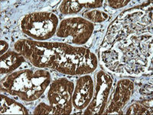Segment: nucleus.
Instances as JSON below:
<instances>
[{"instance_id":"obj_1","label":"nucleus","mask_w":153,"mask_h":115,"mask_svg":"<svg viewBox=\"0 0 153 115\" xmlns=\"http://www.w3.org/2000/svg\"><path fill=\"white\" fill-rule=\"evenodd\" d=\"M152 17L143 5L124 11L109 27L100 48L108 70L139 75L149 67L152 54Z\"/></svg>"},{"instance_id":"obj_2","label":"nucleus","mask_w":153,"mask_h":115,"mask_svg":"<svg viewBox=\"0 0 153 115\" xmlns=\"http://www.w3.org/2000/svg\"><path fill=\"white\" fill-rule=\"evenodd\" d=\"M15 49L37 68L52 69L65 75H87L97 67V58L90 50L66 43L23 39L15 44Z\"/></svg>"},{"instance_id":"obj_3","label":"nucleus","mask_w":153,"mask_h":115,"mask_svg":"<svg viewBox=\"0 0 153 115\" xmlns=\"http://www.w3.org/2000/svg\"><path fill=\"white\" fill-rule=\"evenodd\" d=\"M51 75L44 70H24L9 73L1 81V89L25 101L40 98L50 85Z\"/></svg>"},{"instance_id":"obj_4","label":"nucleus","mask_w":153,"mask_h":115,"mask_svg":"<svg viewBox=\"0 0 153 115\" xmlns=\"http://www.w3.org/2000/svg\"><path fill=\"white\" fill-rule=\"evenodd\" d=\"M58 18L51 12H34L26 15L20 22L24 34L37 41H43L52 37L57 32Z\"/></svg>"},{"instance_id":"obj_5","label":"nucleus","mask_w":153,"mask_h":115,"mask_svg":"<svg viewBox=\"0 0 153 115\" xmlns=\"http://www.w3.org/2000/svg\"><path fill=\"white\" fill-rule=\"evenodd\" d=\"M94 30V24L84 18L71 17L61 21L56 34L68 44L83 45L91 38Z\"/></svg>"},{"instance_id":"obj_6","label":"nucleus","mask_w":153,"mask_h":115,"mask_svg":"<svg viewBox=\"0 0 153 115\" xmlns=\"http://www.w3.org/2000/svg\"><path fill=\"white\" fill-rule=\"evenodd\" d=\"M74 89V85L68 78H58L51 83L48 98L54 114H70L71 113Z\"/></svg>"},{"instance_id":"obj_7","label":"nucleus","mask_w":153,"mask_h":115,"mask_svg":"<svg viewBox=\"0 0 153 115\" xmlns=\"http://www.w3.org/2000/svg\"><path fill=\"white\" fill-rule=\"evenodd\" d=\"M113 84V80L110 75L103 71L98 72L95 78L94 96L84 114H103Z\"/></svg>"},{"instance_id":"obj_8","label":"nucleus","mask_w":153,"mask_h":115,"mask_svg":"<svg viewBox=\"0 0 153 115\" xmlns=\"http://www.w3.org/2000/svg\"><path fill=\"white\" fill-rule=\"evenodd\" d=\"M133 91L134 84L130 79L124 78L119 81L111 97L108 99L103 114H122L123 109L130 99Z\"/></svg>"},{"instance_id":"obj_9","label":"nucleus","mask_w":153,"mask_h":115,"mask_svg":"<svg viewBox=\"0 0 153 115\" xmlns=\"http://www.w3.org/2000/svg\"><path fill=\"white\" fill-rule=\"evenodd\" d=\"M94 92V82L91 76L84 75L77 79L72 95L73 107L76 110L87 108L91 103Z\"/></svg>"},{"instance_id":"obj_10","label":"nucleus","mask_w":153,"mask_h":115,"mask_svg":"<svg viewBox=\"0 0 153 115\" xmlns=\"http://www.w3.org/2000/svg\"><path fill=\"white\" fill-rule=\"evenodd\" d=\"M25 62L24 56L18 52L8 51L0 58V72L1 74L12 73L22 63Z\"/></svg>"},{"instance_id":"obj_11","label":"nucleus","mask_w":153,"mask_h":115,"mask_svg":"<svg viewBox=\"0 0 153 115\" xmlns=\"http://www.w3.org/2000/svg\"><path fill=\"white\" fill-rule=\"evenodd\" d=\"M1 114H28V111L21 103L1 94Z\"/></svg>"},{"instance_id":"obj_12","label":"nucleus","mask_w":153,"mask_h":115,"mask_svg":"<svg viewBox=\"0 0 153 115\" xmlns=\"http://www.w3.org/2000/svg\"><path fill=\"white\" fill-rule=\"evenodd\" d=\"M89 1L67 0L63 1L59 7L60 12L63 15H73L78 13L83 8L88 9Z\"/></svg>"},{"instance_id":"obj_13","label":"nucleus","mask_w":153,"mask_h":115,"mask_svg":"<svg viewBox=\"0 0 153 115\" xmlns=\"http://www.w3.org/2000/svg\"><path fill=\"white\" fill-rule=\"evenodd\" d=\"M126 114H152V101H137L129 107Z\"/></svg>"},{"instance_id":"obj_14","label":"nucleus","mask_w":153,"mask_h":115,"mask_svg":"<svg viewBox=\"0 0 153 115\" xmlns=\"http://www.w3.org/2000/svg\"><path fill=\"white\" fill-rule=\"evenodd\" d=\"M109 18V15L103 11L98 9H93L84 13V18L91 22L102 23L106 21Z\"/></svg>"},{"instance_id":"obj_15","label":"nucleus","mask_w":153,"mask_h":115,"mask_svg":"<svg viewBox=\"0 0 153 115\" xmlns=\"http://www.w3.org/2000/svg\"><path fill=\"white\" fill-rule=\"evenodd\" d=\"M34 114H54L52 107L45 103H40L33 112Z\"/></svg>"},{"instance_id":"obj_16","label":"nucleus","mask_w":153,"mask_h":115,"mask_svg":"<svg viewBox=\"0 0 153 115\" xmlns=\"http://www.w3.org/2000/svg\"><path fill=\"white\" fill-rule=\"evenodd\" d=\"M129 2H130L129 0H127V1H126V0H123V1H110V0L107 1L108 5H110L112 9H120V8L124 7Z\"/></svg>"},{"instance_id":"obj_17","label":"nucleus","mask_w":153,"mask_h":115,"mask_svg":"<svg viewBox=\"0 0 153 115\" xmlns=\"http://www.w3.org/2000/svg\"><path fill=\"white\" fill-rule=\"evenodd\" d=\"M0 43H1V55H3L9 49V44L7 42H5L3 40H1Z\"/></svg>"}]
</instances>
